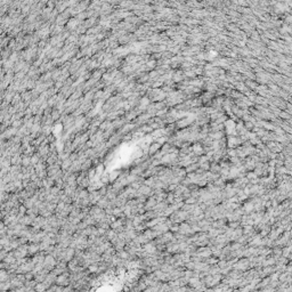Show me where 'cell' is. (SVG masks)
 <instances>
[{
  "mask_svg": "<svg viewBox=\"0 0 292 292\" xmlns=\"http://www.w3.org/2000/svg\"><path fill=\"white\" fill-rule=\"evenodd\" d=\"M56 265H57V259L55 258L53 255H46L45 257V261H43V266H45V268H48L50 272L54 269L55 267H56Z\"/></svg>",
  "mask_w": 292,
  "mask_h": 292,
  "instance_id": "1",
  "label": "cell"
},
{
  "mask_svg": "<svg viewBox=\"0 0 292 292\" xmlns=\"http://www.w3.org/2000/svg\"><path fill=\"white\" fill-rule=\"evenodd\" d=\"M122 171L123 170H119V169H113L112 171H110V182H111V184L114 183L119 178V176L122 174Z\"/></svg>",
  "mask_w": 292,
  "mask_h": 292,
  "instance_id": "2",
  "label": "cell"
},
{
  "mask_svg": "<svg viewBox=\"0 0 292 292\" xmlns=\"http://www.w3.org/2000/svg\"><path fill=\"white\" fill-rule=\"evenodd\" d=\"M13 289V285H12V280H7L5 282H0V291L6 292L9 291Z\"/></svg>",
  "mask_w": 292,
  "mask_h": 292,
  "instance_id": "3",
  "label": "cell"
},
{
  "mask_svg": "<svg viewBox=\"0 0 292 292\" xmlns=\"http://www.w3.org/2000/svg\"><path fill=\"white\" fill-rule=\"evenodd\" d=\"M161 147H162L161 144H159L158 142H153V143L149 145V156H153L156 152H159V151L161 149Z\"/></svg>",
  "mask_w": 292,
  "mask_h": 292,
  "instance_id": "4",
  "label": "cell"
},
{
  "mask_svg": "<svg viewBox=\"0 0 292 292\" xmlns=\"http://www.w3.org/2000/svg\"><path fill=\"white\" fill-rule=\"evenodd\" d=\"M40 252V243H30L29 244V255L33 256Z\"/></svg>",
  "mask_w": 292,
  "mask_h": 292,
  "instance_id": "5",
  "label": "cell"
},
{
  "mask_svg": "<svg viewBox=\"0 0 292 292\" xmlns=\"http://www.w3.org/2000/svg\"><path fill=\"white\" fill-rule=\"evenodd\" d=\"M19 222H21V224H23V225L31 226V225H32V222H33V218H32L31 216H29V215H25V216H23L22 218L19 219Z\"/></svg>",
  "mask_w": 292,
  "mask_h": 292,
  "instance_id": "6",
  "label": "cell"
},
{
  "mask_svg": "<svg viewBox=\"0 0 292 292\" xmlns=\"http://www.w3.org/2000/svg\"><path fill=\"white\" fill-rule=\"evenodd\" d=\"M95 169H96V175L99 176V177L102 176V174H104V172L106 171V167H105V164L103 163V162L97 164V165L95 167Z\"/></svg>",
  "mask_w": 292,
  "mask_h": 292,
  "instance_id": "7",
  "label": "cell"
},
{
  "mask_svg": "<svg viewBox=\"0 0 292 292\" xmlns=\"http://www.w3.org/2000/svg\"><path fill=\"white\" fill-rule=\"evenodd\" d=\"M94 167V164H92V159H87L83 163H82V165H81V170H83V171H88L89 169H91Z\"/></svg>",
  "mask_w": 292,
  "mask_h": 292,
  "instance_id": "8",
  "label": "cell"
},
{
  "mask_svg": "<svg viewBox=\"0 0 292 292\" xmlns=\"http://www.w3.org/2000/svg\"><path fill=\"white\" fill-rule=\"evenodd\" d=\"M109 204H110V200L106 196H102V199L98 201V203H97V205L101 207V208H103V209H106V208L109 207Z\"/></svg>",
  "mask_w": 292,
  "mask_h": 292,
  "instance_id": "9",
  "label": "cell"
},
{
  "mask_svg": "<svg viewBox=\"0 0 292 292\" xmlns=\"http://www.w3.org/2000/svg\"><path fill=\"white\" fill-rule=\"evenodd\" d=\"M192 149H193V153L196 155V156H200L203 154V147L200 145V144H195L194 146H192Z\"/></svg>",
  "mask_w": 292,
  "mask_h": 292,
  "instance_id": "10",
  "label": "cell"
},
{
  "mask_svg": "<svg viewBox=\"0 0 292 292\" xmlns=\"http://www.w3.org/2000/svg\"><path fill=\"white\" fill-rule=\"evenodd\" d=\"M7 280H10V277H9V272H8L7 269L1 268V271H0V282H5V281H7Z\"/></svg>",
  "mask_w": 292,
  "mask_h": 292,
  "instance_id": "11",
  "label": "cell"
},
{
  "mask_svg": "<svg viewBox=\"0 0 292 292\" xmlns=\"http://www.w3.org/2000/svg\"><path fill=\"white\" fill-rule=\"evenodd\" d=\"M99 180L103 183L104 185H109L110 183H111L110 182V172L105 171L104 174H102V176L99 177Z\"/></svg>",
  "mask_w": 292,
  "mask_h": 292,
  "instance_id": "12",
  "label": "cell"
},
{
  "mask_svg": "<svg viewBox=\"0 0 292 292\" xmlns=\"http://www.w3.org/2000/svg\"><path fill=\"white\" fill-rule=\"evenodd\" d=\"M72 160L69 158V159H66V160H64V161H62V164H61V168L64 170V171H66L67 169H70V167L72 165Z\"/></svg>",
  "mask_w": 292,
  "mask_h": 292,
  "instance_id": "13",
  "label": "cell"
},
{
  "mask_svg": "<svg viewBox=\"0 0 292 292\" xmlns=\"http://www.w3.org/2000/svg\"><path fill=\"white\" fill-rule=\"evenodd\" d=\"M22 165L23 167H30L31 165V156L30 155H22Z\"/></svg>",
  "mask_w": 292,
  "mask_h": 292,
  "instance_id": "14",
  "label": "cell"
},
{
  "mask_svg": "<svg viewBox=\"0 0 292 292\" xmlns=\"http://www.w3.org/2000/svg\"><path fill=\"white\" fill-rule=\"evenodd\" d=\"M243 210H244V212L250 213L252 210H255V203H253V202H248V203H245Z\"/></svg>",
  "mask_w": 292,
  "mask_h": 292,
  "instance_id": "15",
  "label": "cell"
},
{
  "mask_svg": "<svg viewBox=\"0 0 292 292\" xmlns=\"http://www.w3.org/2000/svg\"><path fill=\"white\" fill-rule=\"evenodd\" d=\"M40 160H41V156H40V154H39L38 151H36V153L31 156V164H32V165H36V164L39 163Z\"/></svg>",
  "mask_w": 292,
  "mask_h": 292,
  "instance_id": "16",
  "label": "cell"
},
{
  "mask_svg": "<svg viewBox=\"0 0 292 292\" xmlns=\"http://www.w3.org/2000/svg\"><path fill=\"white\" fill-rule=\"evenodd\" d=\"M135 128V125H131V123H129V125H126V126H123V127L121 128V131H120V134H123V135H126L127 132H130L132 129Z\"/></svg>",
  "mask_w": 292,
  "mask_h": 292,
  "instance_id": "17",
  "label": "cell"
},
{
  "mask_svg": "<svg viewBox=\"0 0 292 292\" xmlns=\"http://www.w3.org/2000/svg\"><path fill=\"white\" fill-rule=\"evenodd\" d=\"M34 290L36 292H42V291H47V286L43 282H38L36 286H34Z\"/></svg>",
  "mask_w": 292,
  "mask_h": 292,
  "instance_id": "18",
  "label": "cell"
},
{
  "mask_svg": "<svg viewBox=\"0 0 292 292\" xmlns=\"http://www.w3.org/2000/svg\"><path fill=\"white\" fill-rule=\"evenodd\" d=\"M88 177H89L90 182L95 179V177H96V169H95V167H92L91 169L88 170Z\"/></svg>",
  "mask_w": 292,
  "mask_h": 292,
  "instance_id": "19",
  "label": "cell"
},
{
  "mask_svg": "<svg viewBox=\"0 0 292 292\" xmlns=\"http://www.w3.org/2000/svg\"><path fill=\"white\" fill-rule=\"evenodd\" d=\"M89 185H90V179H89V177H88V176H87V177H85V178L82 179L81 184H80V186H82L83 188H87Z\"/></svg>",
  "mask_w": 292,
  "mask_h": 292,
  "instance_id": "20",
  "label": "cell"
},
{
  "mask_svg": "<svg viewBox=\"0 0 292 292\" xmlns=\"http://www.w3.org/2000/svg\"><path fill=\"white\" fill-rule=\"evenodd\" d=\"M142 185H143V184H142V183H139L138 180H136V182H134V183H131V184H130V186H131L132 188H135V189H138Z\"/></svg>",
  "mask_w": 292,
  "mask_h": 292,
  "instance_id": "21",
  "label": "cell"
},
{
  "mask_svg": "<svg viewBox=\"0 0 292 292\" xmlns=\"http://www.w3.org/2000/svg\"><path fill=\"white\" fill-rule=\"evenodd\" d=\"M245 128H247V129H252V128H253V125H252L251 122H247V123H245Z\"/></svg>",
  "mask_w": 292,
  "mask_h": 292,
  "instance_id": "22",
  "label": "cell"
},
{
  "mask_svg": "<svg viewBox=\"0 0 292 292\" xmlns=\"http://www.w3.org/2000/svg\"><path fill=\"white\" fill-rule=\"evenodd\" d=\"M21 123H22V122H21V121H16V122H15V123H14V125H13V127H14V128H17V127H19V126H21Z\"/></svg>",
  "mask_w": 292,
  "mask_h": 292,
  "instance_id": "23",
  "label": "cell"
}]
</instances>
